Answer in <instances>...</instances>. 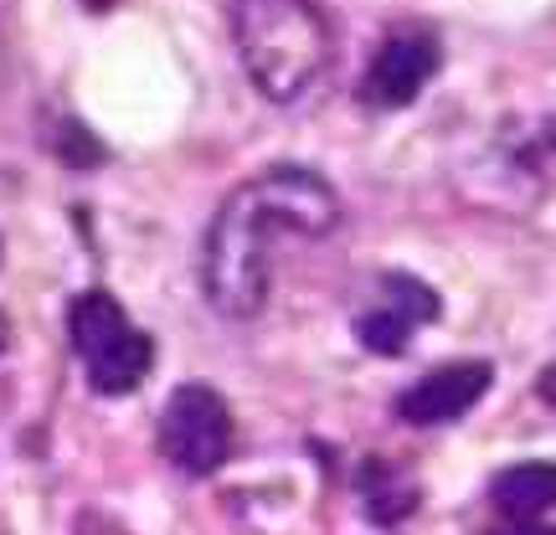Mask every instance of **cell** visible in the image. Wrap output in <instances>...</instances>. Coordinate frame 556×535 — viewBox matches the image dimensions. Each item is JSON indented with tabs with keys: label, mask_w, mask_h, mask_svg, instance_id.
Wrapping results in <instances>:
<instances>
[{
	"label": "cell",
	"mask_w": 556,
	"mask_h": 535,
	"mask_svg": "<svg viewBox=\"0 0 556 535\" xmlns=\"http://www.w3.org/2000/svg\"><path fill=\"white\" fill-rule=\"evenodd\" d=\"M67 340L83 360V377L99 397H129L155 366V340L139 330L129 309L103 289H83L67 304Z\"/></svg>",
	"instance_id": "obj_3"
},
{
	"label": "cell",
	"mask_w": 556,
	"mask_h": 535,
	"mask_svg": "<svg viewBox=\"0 0 556 535\" xmlns=\"http://www.w3.org/2000/svg\"><path fill=\"white\" fill-rule=\"evenodd\" d=\"M495 381V366L490 360H448V366H433L417 381H407L397 392V417L407 428H443V422H458L469 412Z\"/></svg>",
	"instance_id": "obj_7"
},
{
	"label": "cell",
	"mask_w": 556,
	"mask_h": 535,
	"mask_svg": "<svg viewBox=\"0 0 556 535\" xmlns=\"http://www.w3.org/2000/svg\"><path fill=\"white\" fill-rule=\"evenodd\" d=\"M438 67H443V41L433 26H397L381 37V47L361 73V103L377 114L407 109L422 99V88L438 78Z\"/></svg>",
	"instance_id": "obj_5"
},
{
	"label": "cell",
	"mask_w": 556,
	"mask_h": 535,
	"mask_svg": "<svg viewBox=\"0 0 556 535\" xmlns=\"http://www.w3.org/2000/svg\"><path fill=\"white\" fill-rule=\"evenodd\" d=\"M361 510L371 525H402V520L417 510V479L402 469V463H387V458H366L361 463Z\"/></svg>",
	"instance_id": "obj_9"
},
{
	"label": "cell",
	"mask_w": 556,
	"mask_h": 535,
	"mask_svg": "<svg viewBox=\"0 0 556 535\" xmlns=\"http://www.w3.org/2000/svg\"><path fill=\"white\" fill-rule=\"evenodd\" d=\"M340 191L309 165H268L217 206L201 238V294L222 319H258L274 289L278 238H330Z\"/></svg>",
	"instance_id": "obj_1"
},
{
	"label": "cell",
	"mask_w": 556,
	"mask_h": 535,
	"mask_svg": "<svg viewBox=\"0 0 556 535\" xmlns=\"http://www.w3.org/2000/svg\"><path fill=\"white\" fill-rule=\"evenodd\" d=\"M443 315V298L413 273H381L377 298L356 315V340L371 356H402L422 324Z\"/></svg>",
	"instance_id": "obj_6"
},
{
	"label": "cell",
	"mask_w": 556,
	"mask_h": 535,
	"mask_svg": "<svg viewBox=\"0 0 556 535\" xmlns=\"http://www.w3.org/2000/svg\"><path fill=\"white\" fill-rule=\"evenodd\" d=\"M5 351H11V319L0 315V356H5Z\"/></svg>",
	"instance_id": "obj_12"
},
{
	"label": "cell",
	"mask_w": 556,
	"mask_h": 535,
	"mask_svg": "<svg viewBox=\"0 0 556 535\" xmlns=\"http://www.w3.org/2000/svg\"><path fill=\"white\" fill-rule=\"evenodd\" d=\"M232 41L248 82L268 103L304 99L336 58L319 0H232Z\"/></svg>",
	"instance_id": "obj_2"
},
{
	"label": "cell",
	"mask_w": 556,
	"mask_h": 535,
	"mask_svg": "<svg viewBox=\"0 0 556 535\" xmlns=\"http://www.w3.org/2000/svg\"><path fill=\"white\" fill-rule=\"evenodd\" d=\"M536 397L556 412V360H552V366H541V377H536Z\"/></svg>",
	"instance_id": "obj_11"
},
{
	"label": "cell",
	"mask_w": 556,
	"mask_h": 535,
	"mask_svg": "<svg viewBox=\"0 0 556 535\" xmlns=\"http://www.w3.org/2000/svg\"><path fill=\"white\" fill-rule=\"evenodd\" d=\"M490 535H556V525H541V520H500Z\"/></svg>",
	"instance_id": "obj_10"
},
{
	"label": "cell",
	"mask_w": 556,
	"mask_h": 535,
	"mask_svg": "<svg viewBox=\"0 0 556 535\" xmlns=\"http://www.w3.org/2000/svg\"><path fill=\"white\" fill-rule=\"evenodd\" d=\"M232 407L222 397L217 386L206 381H180L176 392L165 397V412H160V428H155V443L165 463H176L180 474L191 479H206L217 474L222 463L232 458Z\"/></svg>",
	"instance_id": "obj_4"
},
{
	"label": "cell",
	"mask_w": 556,
	"mask_h": 535,
	"mask_svg": "<svg viewBox=\"0 0 556 535\" xmlns=\"http://www.w3.org/2000/svg\"><path fill=\"white\" fill-rule=\"evenodd\" d=\"M490 505L500 520H536L556 505V463H510L490 479Z\"/></svg>",
	"instance_id": "obj_8"
}]
</instances>
